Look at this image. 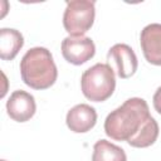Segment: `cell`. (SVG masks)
<instances>
[{
	"label": "cell",
	"mask_w": 161,
	"mask_h": 161,
	"mask_svg": "<svg viewBox=\"0 0 161 161\" xmlns=\"http://www.w3.org/2000/svg\"><path fill=\"white\" fill-rule=\"evenodd\" d=\"M116 88V75L109 64L97 63L83 72L80 89L83 96L92 102L108 99Z\"/></svg>",
	"instance_id": "cell-3"
},
{
	"label": "cell",
	"mask_w": 161,
	"mask_h": 161,
	"mask_svg": "<svg viewBox=\"0 0 161 161\" xmlns=\"http://www.w3.org/2000/svg\"><path fill=\"white\" fill-rule=\"evenodd\" d=\"M24 45V36L16 29H0V58L3 60H13Z\"/></svg>",
	"instance_id": "cell-10"
},
{
	"label": "cell",
	"mask_w": 161,
	"mask_h": 161,
	"mask_svg": "<svg viewBox=\"0 0 161 161\" xmlns=\"http://www.w3.org/2000/svg\"><path fill=\"white\" fill-rule=\"evenodd\" d=\"M20 75L23 82L33 89L50 88L58 77V69L50 50L44 47L29 49L20 60Z\"/></svg>",
	"instance_id": "cell-2"
},
{
	"label": "cell",
	"mask_w": 161,
	"mask_h": 161,
	"mask_svg": "<svg viewBox=\"0 0 161 161\" xmlns=\"http://www.w3.org/2000/svg\"><path fill=\"white\" fill-rule=\"evenodd\" d=\"M158 132H160V128H158V125L156 122V119L153 117L150 118V121L146 123V126L141 130V132L133 138L131 140L130 142H127L130 146L132 147H137V148H145V147H148L151 145L155 143V141L157 140L158 137Z\"/></svg>",
	"instance_id": "cell-12"
},
{
	"label": "cell",
	"mask_w": 161,
	"mask_h": 161,
	"mask_svg": "<svg viewBox=\"0 0 161 161\" xmlns=\"http://www.w3.org/2000/svg\"><path fill=\"white\" fill-rule=\"evenodd\" d=\"M36 111V103L34 97L21 89L14 91L8 102H6V112L9 117L16 122H26L29 121Z\"/></svg>",
	"instance_id": "cell-7"
},
{
	"label": "cell",
	"mask_w": 161,
	"mask_h": 161,
	"mask_svg": "<svg viewBox=\"0 0 161 161\" xmlns=\"http://www.w3.org/2000/svg\"><path fill=\"white\" fill-rule=\"evenodd\" d=\"M65 123L72 132L86 133L91 131L97 123V112L94 107L80 103L72 107L65 117Z\"/></svg>",
	"instance_id": "cell-9"
},
{
	"label": "cell",
	"mask_w": 161,
	"mask_h": 161,
	"mask_svg": "<svg viewBox=\"0 0 161 161\" xmlns=\"http://www.w3.org/2000/svg\"><path fill=\"white\" fill-rule=\"evenodd\" d=\"M96 3L91 0H72L67 3L63 14V26L72 36H82L87 33L96 16Z\"/></svg>",
	"instance_id": "cell-4"
},
{
	"label": "cell",
	"mask_w": 161,
	"mask_h": 161,
	"mask_svg": "<svg viewBox=\"0 0 161 161\" xmlns=\"http://www.w3.org/2000/svg\"><path fill=\"white\" fill-rule=\"evenodd\" d=\"M92 161H127V156L122 147L107 140H99L93 146Z\"/></svg>",
	"instance_id": "cell-11"
},
{
	"label": "cell",
	"mask_w": 161,
	"mask_h": 161,
	"mask_svg": "<svg viewBox=\"0 0 161 161\" xmlns=\"http://www.w3.org/2000/svg\"><path fill=\"white\" fill-rule=\"evenodd\" d=\"M152 103H153V108L157 113L161 114V87H158L153 94V98H152Z\"/></svg>",
	"instance_id": "cell-13"
},
{
	"label": "cell",
	"mask_w": 161,
	"mask_h": 161,
	"mask_svg": "<svg viewBox=\"0 0 161 161\" xmlns=\"http://www.w3.org/2000/svg\"><path fill=\"white\" fill-rule=\"evenodd\" d=\"M152 116L143 98L132 97L113 109L104 119V132L114 141L130 142L146 126Z\"/></svg>",
	"instance_id": "cell-1"
},
{
	"label": "cell",
	"mask_w": 161,
	"mask_h": 161,
	"mask_svg": "<svg viewBox=\"0 0 161 161\" xmlns=\"http://www.w3.org/2000/svg\"><path fill=\"white\" fill-rule=\"evenodd\" d=\"M1 161H6V160H1Z\"/></svg>",
	"instance_id": "cell-14"
},
{
	"label": "cell",
	"mask_w": 161,
	"mask_h": 161,
	"mask_svg": "<svg viewBox=\"0 0 161 161\" xmlns=\"http://www.w3.org/2000/svg\"><path fill=\"white\" fill-rule=\"evenodd\" d=\"M107 59L116 65L117 75L122 79L132 77L138 67V60L133 49L123 43L111 47L107 53Z\"/></svg>",
	"instance_id": "cell-6"
},
{
	"label": "cell",
	"mask_w": 161,
	"mask_h": 161,
	"mask_svg": "<svg viewBox=\"0 0 161 161\" xmlns=\"http://www.w3.org/2000/svg\"><path fill=\"white\" fill-rule=\"evenodd\" d=\"M140 44L145 59L153 65H161V24L146 25L141 30Z\"/></svg>",
	"instance_id": "cell-8"
},
{
	"label": "cell",
	"mask_w": 161,
	"mask_h": 161,
	"mask_svg": "<svg viewBox=\"0 0 161 161\" xmlns=\"http://www.w3.org/2000/svg\"><path fill=\"white\" fill-rule=\"evenodd\" d=\"M62 55L63 58L74 65H82L89 59H92L96 54L94 42L89 36H67L63 39L62 45Z\"/></svg>",
	"instance_id": "cell-5"
}]
</instances>
